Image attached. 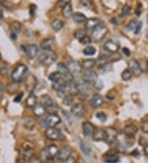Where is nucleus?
I'll return each mask as SVG.
<instances>
[{
  "instance_id": "nucleus-5",
  "label": "nucleus",
  "mask_w": 148,
  "mask_h": 163,
  "mask_svg": "<svg viewBox=\"0 0 148 163\" xmlns=\"http://www.w3.org/2000/svg\"><path fill=\"white\" fill-rule=\"evenodd\" d=\"M61 122V119L60 117L58 116V115L56 114H50L49 115L45 117L44 120H42L41 124H42L43 126L45 127H54L58 125V124Z\"/></svg>"
},
{
  "instance_id": "nucleus-58",
  "label": "nucleus",
  "mask_w": 148,
  "mask_h": 163,
  "mask_svg": "<svg viewBox=\"0 0 148 163\" xmlns=\"http://www.w3.org/2000/svg\"><path fill=\"white\" fill-rule=\"evenodd\" d=\"M2 90H3V85H2V83H0V93L2 92Z\"/></svg>"
},
{
  "instance_id": "nucleus-1",
  "label": "nucleus",
  "mask_w": 148,
  "mask_h": 163,
  "mask_svg": "<svg viewBox=\"0 0 148 163\" xmlns=\"http://www.w3.org/2000/svg\"><path fill=\"white\" fill-rule=\"evenodd\" d=\"M38 60L39 62L42 64L43 65H45V66H50L57 60V55L54 51H52L50 49L44 50L39 55Z\"/></svg>"
},
{
  "instance_id": "nucleus-23",
  "label": "nucleus",
  "mask_w": 148,
  "mask_h": 163,
  "mask_svg": "<svg viewBox=\"0 0 148 163\" xmlns=\"http://www.w3.org/2000/svg\"><path fill=\"white\" fill-rule=\"evenodd\" d=\"M39 104L42 105L43 106L46 107H50L53 105V101L52 98L48 95H42V96L39 98Z\"/></svg>"
},
{
  "instance_id": "nucleus-61",
  "label": "nucleus",
  "mask_w": 148,
  "mask_h": 163,
  "mask_svg": "<svg viewBox=\"0 0 148 163\" xmlns=\"http://www.w3.org/2000/svg\"><path fill=\"white\" fill-rule=\"evenodd\" d=\"M146 37L148 38V29H147V31H146Z\"/></svg>"
},
{
  "instance_id": "nucleus-13",
  "label": "nucleus",
  "mask_w": 148,
  "mask_h": 163,
  "mask_svg": "<svg viewBox=\"0 0 148 163\" xmlns=\"http://www.w3.org/2000/svg\"><path fill=\"white\" fill-rule=\"evenodd\" d=\"M67 68H68L70 73H71L72 75L81 74V69H82V66H81L78 62L74 60L70 61V62L67 64Z\"/></svg>"
},
{
  "instance_id": "nucleus-62",
  "label": "nucleus",
  "mask_w": 148,
  "mask_h": 163,
  "mask_svg": "<svg viewBox=\"0 0 148 163\" xmlns=\"http://www.w3.org/2000/svg\"><path fill=\"white\" fill-rule=\"evenodd\" d=\"M146 21H147V23H148V13H147V16H146Z\"/></svg>"
},
{
  "instance_id": "nucleus-12",
  "label": "nucleus",
  "mask_w": 148,
  "mask_h": 163,
  "mask_svg": "<svg viewBox=\"0 0 148 163\" xmlns=\"http://www.w3.org/2000/svg\"><path fill=\"white\" fill-rule=\"evenodd\" d=\"M25 54L28 59H34L38 54V47L36 45H28L25 47Z\"/></svg>"
},
{
  "instance_id": "nucleus-34",
  "label": "nucleus",
  "mask_w": 148,
  "mask_h": 163,
  "mask_svg": "<svg viewBox=\"0 0 148 163\" xmlns=\"http://www.w3.org/2000/svg\"><path fill=\"white\" fill-rule=\"evenodd\" d=\"M7 92H9L10 94H13L15 93V92H17L18 91V89H19V85H18V83H15V82H13V83H10V84H8V85L7 86Z\"/></svg>"
},
{
  "instance_id": "nucleus-45",
  "label": "nucleus",
  "mask_w": 148,
  "mask_h": 163,
  "mask_svg": "<svg viewBox=\"0 0 148 163\" xmlns=\"http://www.w3.org/2000/svg\"><path fill=\"white\" fill-rule=\"evenodd\" d=\"M94 86H95V88H96V89L98 90V91H100V90H101L102 88H103L104 84L101 79H97V80L94 83Z\"/></svg>"
},
{
  "instance_id": "nucleus-16",
  "label": "nucleus",
  "mask_w": 148,
  "mask_h": 163,
  "mask_svg": "<svg viewBox=\"0 0 148 163\" xmlns=\"http://www.w3.org/2000/svg\"><path fill=\"white\" fill-rule=\"evenodd\" d=\"M104 49L110 53H116L119 51V45L113 40H108L104 44Z\"/></svg>"
},
{
  "instance_id": "nucleus-20",
  "label": "nucleus",
  "mask_w": 148,
  "mask_h": 163,
  "mask_svg": "<svg viewBox=\"0 0 148 163\" xmlns=\"http://www.w3.org/2000/svg\"><path fill=\"white\" fill-rule=\"evenodd\" d=\"M137 130H138L135 125H127L123 130V134L128 138L132 139L137 133Z\"/></svg>"
},
{
  "instance_id": "nucleus-35",
  "label": "nucleus",
  "mask_w": 148,
  "mask_h": 163,
  "mask_svg": "<svg viewBox=\"0 0 148 163\" xmlns=\"http://www.w3.org/2000/svg\"><path fill=\"white\" fill-rule=\"evenodd\" d=\"M10 27H11L12 33L17 34L21 31L22 25H21L20 23H18V22H13V23H12V24L10 25Z\"/></svg>"
},
{
  "instance_id": "nucleus-55",
  "label": "nucleus",
  "mask_w": 148,
  "mask_h": 163,
  "mask_svg": "<svg viewBox=\"0 0 148 163\" xmlns=\"http://www.w3.org/2000/svg\"><path fill=\"white\" fill-rule=\"evenodd\" d=\"M76 163H86V161H84V159H82L81 157H80L79 159H77V161H76Z\"/></svg>"
},
{
  "instance_id": "nucleus-32",
  "label": "nucleus",
  "mask_w": 148,
  "mask_h": 163,
  "mask_svg": "<svg viewBox=\"0 0 148 163\" xmlns=\"http://www.w3.org/2000/svg\"><path fill=\"white\" fill-rule=\"evenodd\" d=\"M72 19L74 20V22H76L77 23H82L87 21L86 16L81 13H76L72 14Z\"/></svg>"
},
{
  "instance_id": "nucleus-21",
  "label": "nucleus",
  "mask_w": 148,
  "mask_h": 163,
  "mask_svg": "<svg viewBox=\"0 0 148 163\" xmlns=\"http://www.w3.org/2000/svg\"><path fill=\"white\" fill-rule=\"evenodd\" d=\"M101 25V21L98 18H91L88 19L85 23V28L86 30H93Z\"/></svg>"
},
{
  "instance_id": "nucleus-54",
  "label": "nucleus",
  "mask_w": 148,
  "mask_h": 163,
  "mask_svg": "<svg viewBox=\"0 0 148 163\" xmlns=\"http://www.w3.org/2000/svg\"><path fill=\"white\" fill-rule=\"evenodd\" d=\"M143 152H144V154L146 155V156H148V143H146V144L144 145Z\"/></svg>"
},
{
  "instance_id": "nucleus-25",
  "label": "nucleus",
  "mask_w": 148,
  "mask_h": 163,
  "mask_svg": "<svg viewBox=\"0 0 148 163\" xmlns=\"http://www.w3.org/2000/svg\"><path fill=\"white\" fill-rule=\"evenodd\" d=\"M49 80L54 84V83H59L61 81L64 80V78L59 72H53L49 75Z\"/></svg>"
},
{
  "instance_id": "nucleus-11",
  "label": "nucleus",
  "mask_w": 148,
  "mask_h": 163,
  "mask_svg": "<svg viewBox=\"0 0 148 163\" xmlns=\"http://www.w3.org/2000/svg\"><path fill=\"white\" fill-rule=\"evenodd\" d=\"M69 156H71V149L67 146H63L60 149H58L57 157L59 161H66Z\"/></svg>"
},
{
  "instance_id": "nucleus-31",
  "label": "nucleus",
  "mask_w": 148,
  "mask_h": 163,
  "mask_svg": "<svg viewBox=\"0 0 148 163\" xmlns=\"http://www.w3.org/2000/svg\"><path fill=\"white\" fill-rule=\"evenodd\" d=\"M53 43H54V40L51 38H46V39H44L41 42V49H45V50H48L49 49V48L51 47V45H53Z\"/></svg>"
},
{
  "instance_id": "nucleus-57",
  "label": "nucleus",
  "mask_w": 148,
  "mask_h": 163,
  "mask_svg": "<svg viewBox=\"0 0 148 163\" xmlns=\"http://www.w3.org/2000/svg\"><path fill=\"white\" fill-rule=\"evenodd\" d=\"M11 38L13 39V40H16V39H17V34L11 33Z\"/></svg>"
},
{
  "instance_id": "nucleus-50",
  "label": "nucleus",
  "mask_w": 148,
  "mask_h": 163,
  "mask_svg": "<svg viewBox=\"0 0 148 163\" xmlns=\"http://www.w3.org/2000/svg\"><path fill=\"white\" fill-rule=\"evenodd\" d=\"M141 27H142V23H138L137 25V27L135 28L134 30V33L135 34H138L141 31Z\"/></svg>"
},
{
  "instance_id": "nucleus-26",
  "label": "nucleus",
  "mask_w": 148,
  "mask_h": 163,
  "mask_svg": "<svg viewBox=\"0 0 148 163\" xmlns=\"http://www.w3.org/2000/svg\"><path fill=\"white\" fill-rule=\"evenodd\" d=\"M69 92H70V87H69V83H64L63 86L61 87H59L57 91L58 92V96H61V97H65L67 96V95H69Z\"/></svg>"
},
{
  "instance_id": "nucleus-4",
  "label": "nucleus",
  "mask_w": 148,
  "mask_h": 163,
  "mask_svg": "<svg viewBox=\"0 0 148 163\" xmlns=\"http://www.w3.org/2000/svg\"><path fill=\"white\" fill-rule=\"evenodd\" d=\"M58 149L56 146L54 145V144H51V145L47 146L46 148H45L44 149L41 151V156L42 158H44L45 161L49 160V159H53L54 156H56L58 155Z\"/></svg>"
},
{
  "instance_id": "nucleus-43",
  "label": "nucleus",
  "mask_w": 148,
  "mask_h": 163,
  "mask_svg": "<svg viewBox=\"0 0 148 163\" xmlns=\"http://www.w3.org/2000/svg\"><path fill=\"white\" fill-rule=\"evenodd\" d=\"M131 11V8L129 7V6H128V5H124V6H123V8H122L121 9V15L122 16H127L129 14V13H130Z\"/></svg>"
},
{
  "instance_id": "nucleus-39",
  "label": "nucleus",
  "mask_w": 148,
  "mask_h": 163,
  "mask_svg": "<svg viewBox=\"0 0 148 163\" xmlns=\"http://www.w3.org/2000/svg\"><path fill=\"white\" fill-rule=\"evenodd\" d=\"M74 36H75V37H76L77 40L80 41V40H81V39L83 38V37H85L86 35V31H84V30L82 29H78L76 30V31H75V33H74Z\"/></svg>"
},
{
  "instance_id": "nucleus-22",
  "label": "nucleus",
  "mask_w": 148,
  "mask_h": 163,
  "mask_svg": "<svg viewBox=\"0 0 148 163\" xmlns=\"http://www.w3.org/2000/svg\"><path fill=\"white\" fill-rule=\"evenodd\" d=\"M106 133H107V139H106V141H107L108 143H113L118 138V132L114 128H108L107 130H106Z\"/></svg>"
},
{
  "instance_id": "nucleus-8",
  "label": "nucleus",
  "mask_w": 148,
  "mask_h": 163,
  "mask_svg": "<svg viewBox=\"0 0 148 163\" xmlns=\"http://www.w3.org/2000/svg\"><path fill=\"white\" fill-rule=\"evenodd\" d=\"M25 85H26V89H27V92H29L32 94L37 85V79L33 74H30L26 78Z\"/></svg>"
},
{
  "instance_id": "nucleus-19",
  "label": "nucleus",
  "mask_w": 148,
  "mask_h": 163,
  "mask_svg": "<svg viewBox=\"0 0 148 163\" xmlns=\"http://www.w3.org/2000/svg\"><path fill=\"white\" fill-rule=\"evenodd\" d=\"M94 125L90 122H84L82 124V132L85 136H91L95 131Z\"/></svg>"
},
{
  "instance_id": "nucleus-29",
  "label": "nucleus",
  "mask_w": 148,
  "mask_h": 163,
  "mask_svg": "<svg viewBox=\"0 0 148 163\" xmlns=\"http://www.w3.org/2000/svg\"><path fill=\"white\" fill-rule=\"evenodd\" d=\"M36 104H37V97H36V96L33 93L30 94L29 96L26 100V105H27V106L30 108H34Z\"/></svg>"
},
{
  "instance_id": "nucleus-6",
  "label": "nucleus",
  "mask_w": 148,
  "mask_h": 163,
  "mask_svg": "<svg viewBox=\"0 0 148 163\" xmlns=\"http://www.w3.org/2000/svg\"><path fill=\"white\" fill-rule=\"evenodd\" d=\"M58 72L63 75L64 80L66 81V83H70L73 81V75L70 73L67 66L66 64H64L63 63L58 64Z\"/></svg>"
},
{
  "instance_id": "nucleus-28",
  "label": "nucleus",
  "mask_w": 148,
  "mask_h": 163,
  "mask_svg": "<svg viewBox=\"0 0 148 163\" xmlns=\"http://www.w3.org/2000/svg\"><path fill=\"white\" fill-rule=\"evenodd\" d=\"M62 13H63V17L66 18H70L72 15V6L71 3L68 2L63 6V9H62Z\"/></svg>"
},
{
  "instance_id": "nucleus-14",
  "label": "nucleus",
  "mask_w": 148,
  "mask_h": 163,
  "mask_svg": "<svg viewBox=\"0 0 148 163\" xmlns=\"http://www.w3.org/2000/svg\"><path fill=\"white\" fill-rule=\"evenodd\" d=\"M92 138L95 141H106L107 139L106 130H104L102 129H96L92 134Z\"/></svg>"
},
{
  "instance_id": "nucleus-2",
  "label": "nucleus",
  "mask_w": 148,
  "mask_h": 163,
  "mask_svg": "<svg viewBox=\"0 0 148 163\" xmlns=\"http://www.w3.org/2000/svg\"><path fill=\"white\" fill-rule=\"evenodd\" d=\"M27 71V67L25 64H21L17 65L16 67L14 68V69L12 70L11 74V78L13 80V82L15 83H18L23 79L25 74Z\"/></svg>"
},
{
  "instance_id": "nucleus-38",
  "label": "nucleus",
  "mask_w": 148,
  "mask_h": 163,
  "mask_svg": "<svg viewBox=\"0 0 148 163\" xmlns=\"http://www.w3.org/2000/svg\"><path fill=\"white\" fill-rule=\"evenodd\" d=\"M80 147H81V151H82L84 154L86 155V156H88V155L90 154L91 148H89V147L86 145V143H84L83 141H81V142H80Z\"/></svg>"
},
{
  "instance_id": "nucleus-15",
  "label": "nucleus",
  "mask_w": 148,
  "mask_h": 163,
  "mask_svg": "<svg viewBox=\"0 0 148 163\" xmlns=\"http://www.w3.org/2000/svg\"><path fill=\"white\" fill-rule=\"evenodd\" d=\"M70 110H71L72 115H73L74 116L76 117H81L84 115V112H85L84 106L81 103H77V104L72 105Z\"/></svg>"
},
{
  "instance_id": "nucleus-60",
  "label": "nucleus",
  "mask_w": 148,
  "mask_h": 163,
  "mask_svg": "<svg viewBox=\"0 0 148 163\" xmlns=\"http://www.w3.org/2000/svg\"><path fill=\"white\" fill-rule=\"evenodd\" d=\"M146 71L148 72V60L147 62H146Z\"/></svg>"
},
{
  "instance_id": "nucleus-41",
  "label": "nucleus",
  "mask_w": 148,
  "mask_h": 163,
  "mask_svg": "<svg viewBox=\"0 0 148 163\" xmlns=\"http://www.w3.org/2000/svg\"><path fill=\"white\" fill-rule=\"evenodd\" d=\"M74 101V96L73 95H71V94H69V95H67V96H65L64 98H63V104H65V105H72V102H73Z\"/></svg>"
},
{
  "instance_id": "nucleus-17",
  "label": "nucleus",
  "mask_w": 148,
  "mask_h": 163,
  "mask_svg": "<svg viewBox=\"0 0 148 163\" xmlns=\"http://www.w3.org/2000/svg\"><path fill=\"white\" fill-rule=\"evenodd\" d=\"M97 79H98V76L94 71L86 70L85 73L83 74V80L86 81V83H95Z\"/></svg>"
},
{
  "instance_id": "nucleus-59",
  "label": "nucleus",
  "mask_w": 148,
  "mask_h": 163,
  "mask_svg": "<svg viewBox=\"0 0 148 163\" xmlns=\"http://www.w3.org/2000/svg\"><path fill=\"white\" fill-rule=\"evenodd\" d=\"M2 10L0 8V18H2Z\"/></svg>"
},
{
  "instance_id": "nucleus-49",
  "label": "nucleus",
  "mask_w": 148,
  "mask_h": 163,
  "mask_svg": "<svg viewBox=\"0 0 148 163\" xmlns=\"http://www.w3.org/2000/svg\"><path fill=\"white\" fill-rule=\"evenodd\" d=\"M141 130L144 133H148V121H145L141 124Z\"/></svg>"
},
{
  "instance_id": "nucleus-37",
  "label": "nucleus",
  "mask_w": 148,
  "mask_h": 163,
  "mask_svg": "<svg viewBox=\"0 0 148 163\" xmlns=\"http://www.w3.org/2000/svg\"><path fill=\"white\" fill-rule=\"evenodd\" d=\"M132 73L131 72V70L128 69H125L124 71L123 72V73H122L121 78L123 80L128 81V80H129L131 78H132Z\"/></svg>"
},
{
  "instance_id": "nucleus-42",
  "label": "nucleus",
  "mask_w": 148,
  "mask_h": 163,
  "mask_svg": "<svg viewBox=\"0 0 148 163\" xmlns=\"http://www.w3.org/2000/svg\"><path fill=\"white\" fill-rule=\"evenodd\" d=\"M137 23H137V21H135V20L130 21V22L128 23V25H127V29L130 31H134L135 28H136V27H137Z\"/></svg>"
},
{
  "instance_id": "nucleus-56",
  "label": "nucleus",
  "mask_w": 148,
  "mask_h": 163,
  "mask_svg": "<svg viewBox=\"0 0 148 163\" xmlns=\"http://www.w3.org/2000/svg\"><path fill=\"white\" fill-rule=\"evenodd\" d=\"M17 163H26L24 159L22 158H18L17 161Z\"/></svg>"
},
{
  "instance_id": "nucleus-9",
  "label": "nucleus",
  "mask_w": 148,
  "mask_h": 163,
  "mask_svg": "<svg viewBox=\"0 0 148 163\" xmlns=\"http://www.w3.org/2000/svg\"><path fill=\"white\" fill-rule=\"evenodd\" d=\"M76 89L77 90V92H80L82 95H88L90 92V88H89V83H86V81L81 80L78 81L77 83L75 84Z\"/></svg>"
},
{
  "instance_id": "nucleus-48",
  "label": "nucleus",
  "mask_w": 148,
  "mask_h": 163,
  "mask_svg": "<svg viewBox=\"0 0 148 163\" xmlns=\"http://www.w3.org/2000/svg\"><path fill=\"white\" fill-rule=\"evenodd\" d=\"M29 163H43V162L39 157H36V156H32V157L30 158Z\"/></svg>"
},
{
  "instance_id": "nucleus-52",
  "label": "nucleus",
  "mask_w": 148,
  "mask_h": 163,
  "mask_svg": "<svg viewBox=\"0 0 148 163\" xmlns=\"http://www.w3.org/2000/svg\"><path fill=\"white\" fill-rule=\"evenodd\" d=\"M22 96H23V93L22 92V93L19 94V96H17L16 98L14 99V102H20L22 98Z\"/></svg>"
},
{
  "instance_id": "nucleus-44",
  "label": "nucleus",
  "mask_w": 148,
  "mask_h": 163,
  "mask_svg": "<svg viewBox=\"0 0 148 163\" xmlns=\"http://www.w3.org/2000/svg\"><path fill=\"white\" fill-rule=\"evenodd\" d=\"M110 70H111V65L109 64H106L101 67V71L102 74H107L108 72H110Z\"/></svg>"
},
{
  "instance_id": "nucleus-24",
  "label": "nucleus",
  "mask_w": 148,
  "mask_h": 163,
  "mask_svg": "<svg viewBox=\"0 0 148 163\" xmlns=\"http://www.w3.org/2000/svg\"><path fill=\"white\" fill-rule=\"evenodd\" d=\"M22 125L27 130H32L36 125V120L32 117L27 116L22 120Z\"/></svg>"
},
{
  "instance_id": "nucleus-51",
  "label": "nucleus",
  "mask_w": 148,
  "mask_h": 163,
  "mask_svg": "<svg viewBox=\"0 0 148 163\" xmlns=\"http://www.w3.org/2000/svg\"><path fill=\"white\" fill-rule=\"evenodd\" d=\"M63 163H76V160L72 157V156H69L66 161H63Z\"/></svg>"
},
{
  "instance_id": "nucleus-46",
  "label": "nucleus",
  "mask_w": 148,
  "mask_h": 163,
  "mask_svg": "<svg viewBox=\"0 0 148 163\" xmlns=\"http://www.w3.org/2000/svg\"><path fill=\"white\" fill-rule=\"evenodd\" d=\"M96 117L97 119H99L101 121H102V122H105V121L106 120V119H107L106 115L102 113V112H99V113H97V114L96 115Z\"/></svg>"
},
{
  "instance_id": "nucleus-33",
  "label": "nucleus",
  "mask_w": 148,
  "mask_h": 163,
  "mask_svg": "<svg viewBox=\"0 0 148 163\" xmlns=\"http://www.w3.org/2000/svg\"><path fill=\"white\" fill-rule=\"evenodd\" d=\"M52 28L55 31H60L63 27V23L59 19H54L51 23Z\"/></svg>"
},
{
  "instance_id": "nucleus-36",
  "label": "nucleus",
  "mask_w": 148,
  "mask_h": 163,
  "mask_svg": "<svg viewBox=\"0 0 148 163\" xmlns=\"http://www.w3.org/2000/svg\"><path fill=\"white\" fill-rule=\"evenodd\" d=\"M96 49L95 48L94 46H86L84 49L83 50V54H86V55L87 56H91V55H94L96 54Z\"/></svg>"
},
{
  "instance_id": "nucleus-18",
  "label": "nucleus",
  "mask_w": 148,
  "mask_h": 163,
  "mask_svg": "<svg viewBox=\"0 0 148 163\" xmlns=\"http://www.w3.org/2000/svg\"><path fill=\"white\" fill-rule=\"evenodd\" d=\"M103 103V96H101V95H99V94H96V95H94V96H92V98L91 99L90 101L91 105L93 108H95V109H96V108H99L100 106H101Z\"/></svg>"
},
{
  "instance_id": "nucleus-53",
  "label": "nucleus",
  "mask_w": 148,
  "mask_h": 163,
  "mask_svg": "<svg viewBox=\"0 0 148 163\" xmlns=\"http://www.w3.org/2000/svg\"><path fill=\"white\" fill-rule=\"evenodd\" d=\"M123 54H125L126 56H129L131 54L130 53V50L128 49V48H123Z\"/></svg>"
},
{
  "instance_id": "nucleus-10",
  "label": "nucleus",
  "mask_w": 148,
  "mask_h": 163,
  "mask_svg": "<svg viewBox=\"0 0 148 163\" xmlns=\"http://www.w3.org/2000/svg\"><path fill=\"white\" fill-rule=\"evenodd\" d=\"M128 67H129V69L131 70V72L136 76L138 77L142 74V69H141L139 63L137 62V60H135V59H131L128 62Z\"/></svg>"
},
{
  "instance_id": "nucleus-40",
  "label": "nucleus",
  "mask_w": 148,
  "mask_h": 163,
  "mask_svg": "<svg viewBox=\"0 0 148 163\" xmlns=\"http://www.w3.org/2000/svg\"><path fill=\"white\" fill-rule=\"evenodd\" d=\"M106 163H119L120 161V159L118 156L116 155H111L106 159Z\"/></svg>"
},
{
  "instance_id": "nucleus-47",
  "label": "nucleus",
  "mask_w": 148,
  "mask_h": 163,
  "mask_svg": "<svg viewBox=\"0 0 148 163\" xmlns=\"http://www.w3.org/2000/svg\"><path fill=\"white\" fill-rule=\"evenodd\" d=\"M91 38L88 36H86L85 37H83V38L80 40V42H81V44H82V45H87V44L91 43Z\"/></svg>"
},
{
  "instance_id": "nucleus-27",
  "label": "nucleus",
  "mask_w": 148,
  "mask_h": 163,
  "mask_svg": "<svg viewBox=\"0 0 148 163\" xmlns=\"http://www.w3.org/2000/svg\"><path fill=\"white\" fill-rule=\"evenodd\" d=\"M33 112L35 115H36L37 117H41L46 113V108L38 103L33 108Z\"/></svg>"
},
{
  "instance_id": "nucleus-3",
  "label": "nucleus",
  "mask_w": 148,
  "mask_h": 163,
  "mask_svg": "<svg viewBox=\"0 0 148 163\" xmlns=\"http://www.w3.org/2000/svg\"><path fill=\"white\" fill-rule=\"evenodd\" d=\"M108 32V28L104 25H100L92 31L91 36L93 40L96 42H100L106 37Z\"/></svg>"
},
{
  "instance_id": "nucleus-7",
  "label": "nucleus",
  "mask_w": 148,
  "mask_h": 163,
  "mask_svg": "<svg viewBox=\"0 0 148 163\" xmlns=\"http://www.w3.org/2000/svg\"><path fill=\"white\" fill-rule=\"evenodd\" d=\"M45 137L49 140H59L62 138V132L58 128H47L45 132Z\"/></svg>"
},
{
  "instance_id": "nucleus-30",
  "label": "nucleus",
  "mask_w": 148,
  "mask_h": 163,
  "mask_svg": "<svg viewBox=\"0 0 148 163\" xmlns=\"http://www.w3.org/2000/svg\"><path fill=\"white\" fill-rule=\"evenodd\" d=\"M96 64V61L93 59H86L82 62V68H84L86 70H91L95 65Z\"/></svg>"
}]
</instances>
